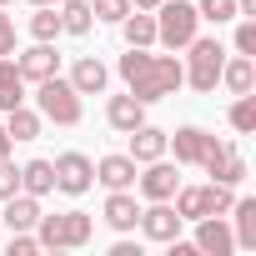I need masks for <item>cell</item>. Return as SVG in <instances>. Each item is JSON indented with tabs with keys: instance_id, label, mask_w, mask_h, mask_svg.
Wrapping results in <instances>:
<instances>
[{
	"instance_id": "cell-1",
	"label": "cell",
	"mask_w": 256,
	"mask_h": 256,
	"mask_svg": "<svg viewBox=\"0 0 256 256\" xmlns=\"http://www.w3.org/2000/svg\"><path fill=\"white\" fill-rule=\"evenodd\" d=\"M120 76H126V86H131V96L141 106L166 100L186 86V66L176 56H146L141 46H131V56H120Z\"/></svg>"
},
{
	"instance_id": "cell-2",
	"label": "cell",
	"mask_w": 256,
	"mask_h": 256,
	"mask_svg": "<svg viewBox=\"0 0 256 256\" xmlns=\"http://www.w3.org/2000/svg\"><path fill=\"white\" fill-rule=\"evenodd\" d=\"M196 26H201V16L191 0H161L156 6V40L166 50H186L196 40Z\"/></svg>"
},
{
	"instance_id": "cell-3",
	"label": "cell",
	"mask_w": 256,
	"mask_h": 256,
	"mask_svg": "<svg viewBox=\"0 0 256 256\" xmlns=\"http://www.w3.org/2000/svg\"><path fill=\"white\" fill-rule=\"evenodd\" d=\"M90 231H96V226H90L86 211H60V216H46V211H40V221H36V241L50 246V251H60V246L76 251V246L90 241Z\"/></svg>"
},
{
	"instance_id": "cell-4",
	"label": "cell",
	"mask_w": 256,
	"mask_h": 256,
	"mask_svg": "<svg viewBox=\"0 0 256 256\" xmlns=\"http://www.w3.org/2000/svg\"><path fill=\"white\" fill-rule=\"evenodd\" d=\"M231 186L211 181V186H176V211L181 221H201V216H226L231 211Z\"/></svg>"
},
{
	"instance_id": "cell-5",
	"label": "cell",
	"mask_w": 256,
	"mask_h": 256,
	"mask_svg": "<svg viewBox=\"0 0 256 256\" xmlns=\"http://www.w3.org/2000/svg\"><path fill=\"white\" fill-rule=\"evenodd\" d=\"M36 100H40V116L56 120V126H80V116H86V110H80V90H76L70 80H60V76L40 80Z\"/></svg>"
},
{
	"instance_id": "cell-6",
	"label": "cell",
	"mask_w": 256,
	"mask_h": 256,
	"mask_svg": "<svg viewBox=\"0 0 256 256\" xmlns=\"http://www.w3.org/2000/svg\"><path fill=\"white\" fill-rule=\"evenodd\" d=\"M186 50H191L186 86H191V90H201V96H211V90H216V80H221V66H226V50H221V40H201V36H196Z\"/></svg>"
},
{
	"instance_id": "cell-7",
	"label": "cell",
	"mask_w": 256,
	"mask_h": 256,
	"mask_svg": "<svg viewBox=\"0 0 256 256\" xmlns=\"http://www.w3.org/2000/svg\"><path fill=\"white\" fill-rule=\"evenodd\" d=\"M50 166H56V191H66V196H86L90 181H96V166H90V156H80V151H66V156L50 161Z\"/></svg>"
},
{
	"instance_id": "cell-8",
	"label": "cell",
	"mask_w": 256,
	"mask_h": 256,
	"mask_svg": "<svg viewBox=\"0 0 256 256\" xmlns=\"http://www.w3.org/2000/svg\"><path fill=\"white\" fill-rule=\"evenodd\" d=\"M136 186H141L146 201H171L176 186H181V171H176L166 156H156V161H146V176H136Z\"/></svg>"
},
{
	"instance_id": "cell-9",
	"label": "cell",
	"mask_w": 256,
	"mask_h": 256,
	"mask_svg": "<svg viewBox=\"0 0 256 256\" xmlns=\"http://www.w3.org/2000/svg\"><path fill=\"white\" fill-rule=\"evenodd\" d=\"M201 166H206V171H211V181H221V186H241V181H246V161H241V151H236V146H221V141H216V146L206 151V161H201Z\"/></svg>"
},
{
	"instance_id": "cell-10",
	"label": "cell",
	"mask_w": 256,
	"mask_h": 256,
	"mask_svg": "<svg viewBox=\"0 0 256 256\" xmlns=\"http://www.w3.org/2000/svg\"><path fill=\"white\" fill-rule=\"evenodd\" d=\"M166 146H176V166H201L206 151L216 146V136H206L201 126H181L176 136H166Z\"/></svg>"
},
{
	"instance_id": "cell-11",
	"label": "cell",
	"mask_w": 256,
	"mask_h": 256,
	"mask_svg": "<svg viewBox=\"0 0 256 256\" xmlns=\"http://www.w3.org/2000/svg\"><path fill=\"white\" fill-rule=\"evenodd\" d=\"M16 70H20V80H50V76H60V56L50 50V40H36L20 60H16Z\"/></svg>"
},
{
	"instance_id": "cell-12",
	"label": "cell",
	"mask_w": 256,
	"mask_h": 256,
	"mask_svg": "<svg viewBox=\"0 0 256 256\" xmlns=\"http://www.w3.org/2000/svg\"><path fill=\"white\" fill-rule=\"evenodd\" d=\"M196 251H201V256H231V251H236L231 226H226L221 216H201V221H196Z\"/></svg>"
},
{
	"instance_id": "cell-13",
	"label": "cell",
	"mask_w": 256,
	"mask_h": 256,
	"mask_svg": "<svg viewBox=\"0 0 256 256\" xmlns=\"http://www.w3.org/2000/svg\"><path fill=\"white\" fill-rule=\"evenodd\" d=\"M151 241H171V236H181V211H171L166 201H151V211H141V221H136Z\"/></svg>"
},
{
	"instance_id": "cell-14",
	"label": "cell",
	"mask_w": 256,
	"mask_h": 256,
	"mask_svg": "<svg viewBox=\"0 0 256 256\" xmlns=\"http://www.w3.org/2000/svg\"><path fill=\"white\" fill-rule=\"evenodd\" d=\"M0 221H6L10 231H36V221H40V196H26V191L6 196V211H0Z\"/></svg>"
},
{
	"instance_id": "cell-15",
	"label": "cell",
	"mask_w": 256,
	"mask_h": 256,
	"mask_svg": "<svg viewBox=\"0 0 256 256\" xmlns=\"http://www.w3.org/2000/svg\"><path fill=\"white\" fill-rule=\"evenodd\" d=\"M136 161L131 156H100V166H96V181L100 186H110V191H131L136 186Z\"/></svg>"
},
{
	"instance_id": "cell-16",
	"label": "cell",
	"mask_w": 256,
	"mask_h": 256,
	"mask_svg": "<svg viewBox=\"0 0 256 256\" xmlns=\"http://www.w3.org/2000/svg\"><path fill=\"white\" fill-rule=\"evenodd\" d=\"M131 136V161L136 166H146V161H156V156H166V131H156V126H136V131H126Z\"/></svg>"
},
{
	"instance_id": "cell-17",
	"label": "cell",
	"mask_w": 256,
	"mask_h": 256,
	"mask_svg": "<svg viewBox=\"0 0 256 256\" xmlns=\"http://www.w3.org/2000/svg\"><path fill=\"white\" fill-rule=\"evenodd\" d=\"M136 221H141L136 196H131V191H110V201H106V226H110V231H136Z\"/></svg>"
},
{
	"instance_id": "cell-18",
	"label": "cell",
	"mask_w": 256,
	"mask_h": 256,
	"mask_svg": "<svg viewBox=\"0 0 256 256\" xmlns=\"http://www.w3.org/2000/svg\"><path fill=\"white\" fill-rule=\"evenodd\" d=\"M106 120L116 126V131H136V126L146 120V106H141L136 96H110V106H106Z\"/></svg>"
},
{
	"instance_id": "cell-19",
	"label": "cell",
	"mask_w": 256,
	"mask_h": 256,
	"mask_svg": "<svg viewBox=\"0 0 256 256\" xmlns=\"http://www.w3.org/2000/svg\"><path fill=\"white\" fill-rule=\"evenodd\" d=\"M106 80H110V70H106L96 56L76 60V70H70V86H76L80 96H100V90H106Z\"/></svg>"
},
{
	"instance_id": "cell-20",
	"label": "cell",
	"mask_w": 256,
	"mask_h": 256,
	"mask_svg": "<svg viewBox=\"0 0 256 256\" xmlns=\"http://www.w3.org/2000/svg\"><path fill=\"white\" fill-rule=\"evenodd\" d=\"M16 106H26V80L10 56H0V110H16Z\"/></svg>"
},
{
	"instance_id": "cell-21",
	"label": "cell",
	"mask_w": 256,
	"mask_h": 256,
	"mask_svg": "<svg viewBox=\"0 0 256 256\" xmlns=\"http://www.w3.org/2000/svg\"><path fill=\"white\" fill-rule=\"evenodd\" d=\"M221 80H226L231 96H251V86H256V66H251V56H231V60L221 66Z\"/></svg>"
},
{
	"instance_id": "cell-22",
	"label": "cell",
	"mask_w": 256,
	"mask_h": 256,
	"mask_svg": "<svg viewBox=\"0 0 256 256\" xmlns=\"http://www.w3.org/2000/svg\"><path fill=\"white\" fill-rule=\"evenodd\" d=\"M20 191L26 196H50L56 191V166L50 161H26L20 166Z\"/></svg>"
},
{
	"instance_id": "cell-23",
	"label": "cell",
	"mask_w": 256,
	"mask_h": 256,
	"mask_svg": "<svg viewBox=\"0 0 256 256\" xmlns=\"http://www.w3.org/2000/svg\"><path fill=\"white\" fill-rule=\"evenodd\" d=\"M231 211H236V246H246V251H256V196H246V201H231Z\"/></svg>"
},
{
	"instance_id": "cell-24",
	"label": "cell",
	"mask_w": 256,
	"mask_h": 256,
	"mask_svg": "<svg viewBox=\"0 0 256 256\" xmlns=\"http://www.w3.org/2000/svg\"><path fill=\"white\" fill-rule=\"evenodd\" d=\"M6 136H10V141H36V136H40V116L26 110V106L6 110Z\"/></svg>"
},
{
	"instance_id": "cell-25",
	"label": "cell",
	"mask_w": 256,
	"mask_h": 256,
	"mask_svg": "<svg viewBox=\"0 0 256 256\" xmlns=\"http://www.w3.org/2000/svg\"><path fill=\"white\" fill-rule=\"evenodd\" d=\"M120 30H126V46H151L156 40V16H146V10H131V16H126L120 20Z\"/></svg>"
},
{
	"instance_id": "cell-26",
	"label": "cell",
	"mask_w": 256,
	"mask_h": 256,
	"mask_svg": "<svg viewBox=\"0 0 256 256\" xmlns=\"http://www.w3.org/2000/svg\"><path fill=\"white\" fill-rule=\"evenodd\" d=\"M96 26V16H90V0H60V30H70V36H86Z\"/></svg>"
},
{
	"instance_id": "cell-27",
	"label": "cell",
	"mask_w": 256,
	"mask_h": 256,
	"mask_svg": "<svg viewBox=\"0 0 256 256\" xmlns=\"http://www.w3.org/2000/svg\"><path fill=\"white\" fill-rule=\"evenodd\" d=\"M30 36H36V40H56V36H60V16H56V6H36V16H30Z\"/></svg>"
},
{
	"instance_id": "cell-28",
	"label": "cell",
	"mask_w": 256,
	"mask_h": 256,
	"mask_svg": "<svg viewBox=\"0 0 256 256\" xmlns=\"http://www.w3.org/2000/svg\"><path fill=\"white\" fill-rule=\"evenodd\" d=\"M231 126H236L241 136L256 131V96H236V106H231Z\"/></svg>"
},
{
	"instance_id": "cell-29",
	"label": "cell",
	"mask_w": 256,
	"mask_h": 256,
	"mask_svg": "<svg viewBox=\"0 0 256 256\" xmlns=\"http://www.w3.org/2000/svg\"><path fill=\"white\" fill-rule=\"evenodd\" d=\"M196 16L211 20V26H226V20H236V0H201Z\"/></svg>"
},
{
	"instance_id": "cell-30",
	"label": "cell",
	"mask_w": 256,
	"mask_h": 256,
	"mask_svg": "<svg viewBox=\"0 0 256 256\" xmlns=\"http://www.w3.org/2000/svg\"><path fill=\"white\" fill-rule=\"evenodd\" d=\"M90 16H96V20H110V26H120L126 16H131V0H90Z\"/></svg>"
},
{
	"instance_id": "cell-31",
	"label": "cell",
	"mask_w": 256,
	"mask_h": 256,
	"mask_svg": "<svg viewBox=\"0 0 256 256\" xmlns=\"http://www.w3.org/2000/svg\"><path fill=\"white\" fill-rule=\"evenodd\" d=\"M20 191V171L6 161V156H0V201H6V196H16Z\"/></svg>"
},
{
	"instance_id": "cell-32",
	"label": "cell",
	"mask_w": 256,
	"mask_h": 256,
	"mask_svg": "<svg viewBox=\"0 0 256 256\" xmlns=\"http://www.w3.org/2000/svg\"><path fill=\"white\" fill-rule=\"evenodd\" d=\"M36 251H40V241L30 231H10V256H36Z\"/></svg>"
},
{
	"instance_id": "cell-33",
	"label": "cell",
	"mask_w": 256,
	"mask_h": 256,
	"mask_svg": "<svg viewBox=\"0 0 256 256\" xmlns=\"http://www.w3.org/2000/svg\"><path fill=\"white\" fill-rule=\"evenodd\" d=\"M236 50H241V56H256V20H241V30H236Z\"/></svg>"
},
{
	"instance_id": "cell-34",
	"label": "cell",
	"mask_w": 256,
	"mask_h": 256,
	"mask_svg": "<svg viewBox=\"0 0 256 256\" xmlns=\"http://www.w3.org/2000/svg\"><path fill=\"white\" fill-rule=\"evenodd\" d=\"M0 56H16V20L0 10Z\"/></svg>"
},
{
	"instance_id": "cell-35",
	"label": "cell",
	"mask_w": 256,
	"mask_h": 256,
	"mask_svg": "<svg viewBox=\"0 0 256 256\" xmlns=\"http://www.w3.org/2000/svg\"><path fill=\"white\" fill-rule=\"evenodd\" d=\"M161 0H131V10H156Z\"/></svg>"
},
{
	"instance_id": "cell-36",
	"label": "cell",
	"mask_w": 256,
	"mask_h": 256,
	"mask_svg": "<svg viewBox=\"0 0 256 256\" xmlns=\"http://www.w3.org/2000/svg\"><path fill=\"white\" fill-rule=\"evenodd\" d=\"M236 10L241 16H256V0H236Z\"/></svg>"
},
{
	"instance_id": "cell-37",
	"label": "cell",
	"mask_w": 256,
	"mask_h": 256,
	"mask_svg": "<svg viewBox=\"0 0 256 256\" xmlns=\"http://www.w3.org/2000/svg\"><path fill=\"white\" fill-rule=\"evenodd\" d=\"M0 156H10V136H6V126H0Z\"/></svg>"
},
{
	"instance_id": "cell-38",
	"label": "cell",
	"mask_w": 256,
	"mask_h": 256,
	"mask_svg": "<svg viewBox=\"0 0 256 256\" xmlns=\"http://www.w3.org/2000/svg\"><path fill=\"white\" fill-rule=\"evenodd\" d=\"M30 6H60V0H30Z\"/></svg>"
},
{
	"instance_id": "cell-39",
	"label": "cell",
	"mask_w": 256,
	"mask_h": 256,
	"mask_svg": "<svg viewBox=\"0 0 256 256\" xmlns=\"http://www.w3.org/2000/svg\"><path fill=\"white\" fill-rule=\"evenodd\" d=\"M0 6H6V0H0Z\"/></svg>"
}]
</instances>
